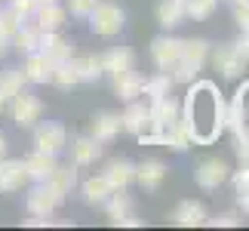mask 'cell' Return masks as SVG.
I'll return each mask as SVG.
<instances>
[{"instance_id": "1", "label": "cell", "mask_w": 249, "mask_h": 231, "mask_svg": "<svg viewBox=\"0 0 249 231\" xmlns=\"http://www.w3.org/2000/svg\"><path fill=\"white\" fill-rule=\"evenodd\" d=\"M185 123L191 142L197 145H209L218 139V133L225 130V102L215 93L213 83H200L188 93L185 102V114H178Z\"/></svg>"}, {"instance_id": "2", "label": "cell", "mask_w": 249, "mask_h": 231, "mask_svg": "<svg viewBox=\"0 0 249 231\" xmlns=\"http://www.w3.org/2000/svg\"><path fill=\"white\" fill-rule=\"evenodd\" d=\"M206 56H209V43L203 37H191V40H181V50H178V59L172 65V83H194L197 74L203 71L206 65Z\"/></svg>"}, {"instance_id": "3", "label": "cell", "mask_w": 249, "mask_h": 231, "mask_svg": "<svg viewBox=\"0 0 249 231\" xmlns=\"http://www.w3.org/2000/svg\"><path fill=\"white\" fill-rule=\"evenodd\" d=\"M86 19H89L92 34H99V37H114V34L123 31V25H126V13H123L117 3H108V0H99Z\"/></svg>"}, {"instance_id": "4", "label": "cell", "mask_w": 249, "mask_h": 231, "mask_svg": "<svg viewBox=\"0 0 249 231\" xmlns=\"http://www.w3.org/2000/svg\"><path fill=\"white\" fill-rule=\"evenodd\" d=\"M209 62H213V68L225 77V80H237V77L243 74V68H246V56L237 50V43H225V46H215L213 53L206 56Z\"/></svg>"}, {"instance_id": "5", "label": "cell", "mask_w": 249, "mask_h": 231, "mask_svg": "<svg viewBox=\"0 0 249 231\" xmlns=\"http://www.w3.org/2000/svg\"><path fill=\"white\" fill-rule=\"evenodd\" d=\"M62 204H65V194H62V191H55L50 182H34V191L28 194V213H31V216L50 219Z\"/></svg>"}, {"instance_id": "6", "label": "cell", "mask_w": 249, "mask_h": 231, "mask_svg": "<svg viewBox=\"0 0 249 231\" xmlns=\"http://www.w3.org/2000/svg\"><path fill=\"white\" fill-rule=\"evenodd\" d=\"M68 148V133H65L62 123H55V120H46L40 123V127L34 130V151L37 154H59Z\"/></svg>"}, {"instance_id": "7", "label": "cell", "mask_w": 249, "mask_h": 231, "mask_svg": "<svg viewBox=\"0 0 249 231\" xmlns=\"http://www.w3.org/2000/svg\"><path fill=\"white\" fill-rule=\"evenodd\" d=\"M9 102H13L9 105V114H13V120L18 127H34V123L43 117V102L37 99V96H31V93H25V90L18 96H13Z\"/></svg>"}, {"instance_id": "8", "label": "cell", "mask_w": 249, "mask_h": 231, "mask_svg": "<svg viewBox=\"0 0 249 231\" xmlns=\"http://www.w3.org/2000/svg\"><path fill=\"white\" fill-rule=\"evenodd\" d=\"M228 176H231V170H228V163L222 157H203L197 163V170H194L197 185L206 188V191H215L218 185H225Z\"/></svg>"}, {"instance_id": "9", "label": "cell", "mask_w": 249, "mask_h": 231, "mask_svg": "<svg viewBox=\"0 0 249 231\" xmlns=\"http://www.w3.org/2000/svg\"><path fill=\"white\" fill-rule=\"evenodd\" d=\"M40 56L55 68V65L74 59V46L65 40V37H59L55 31H40Z\"/></svg>"}, {"instance_id": "10", "label": "cell", "mask_w": 249, "mask_h": 231, "mask_svg": "<svg viewBox=\"0 0 249 231\" xmlns=\"http://www.w3.org/2000/svg\"><path fill=\"white\" fill-rule=\"evenodd\" d=\"M105 213H108V222L111 225H126V228H139L142 222L132 216V200L123 194V191H114V194L105 200Z\"/></svg>"}, {"instance_id": "11", "label": "cell", "mask_w": 249, "mask_h": 231, "mask_svg": "<svg viewBox=\"0 0 249 231\" xmlns=\"http://www.w3.org/2000/svg\"><path fill=\"white\" fill-rule=\"evenodd\" d=\"M178 102L172 99V96H163V99H154L148 105V127H151V133H160L163 127H169L172 120L178 117Z\"/></svg>"}, {"instance_id": "12", "label": "cell", "mask_w": 249, "mask_h": 231, "mask_svg": "<svg viewBox=\"0 0 249 231\" xmlns=\"http://www.w3.org/2000/svg\"><path fill=\"white\" fill-rule=\"evenodd\" d=\"M102 179L111 185V191H126L132 185V179H136V163L129 160H108V167L102 170Z\"/></svg>"}, {"instance_id": "13", "label": "cell", "mask_w": 249, "mask_h": 231, "mask_svg": "<svg viewBox=\"0 0 249 231\" xmlns=\"http://www.w3.org/2000/svg\"><path fill=\"white\" fill-rule=\"evenodd\" d=\"M28 185V173H25V160H0V191L3 194H13V191H22Z\"/></svg>"}, {"instance_id": "14", "label": "cell", "mask_w": 249, "mask_h": 231, "mask_svg": "<svg viewBox=\"0 0 249 231\" xmlns=\"http://www.w3.org/2000/svg\"><path fill=\"white\" fill-rule=\"evenodd\" d=\"M178 50H181V40L178 37H154V43H151V59L160 71H169L172 65L178 59Z\"/></svg>"}, {"instance_id": "15", "label": "cell", "mask_w": 249, "mask_h": 231, "mask_svg": "<svg viewBox=\"0 0 249 231\" xmlns=\"http://www.w3.org/2000/svg\"><path fill=\"white\" fill-rule=\"evenodd\" d=\"M31 19H34V25L40 28V31H59L65 25V19H68V9L59 6V0H55V3H37Z\"/></svg>"}, {"instance_id": "16", "label": "cell", "mask_w": 249, "mask_h": 231, "mask_svg": "<svg viewBox=\"0 0 249 231\" xmlns=\"http://www.w3.org/2000/svg\"><path fill=\"white\" fill-rule=\"evenodd\" d=\"M120 130H123L120 114H111V111L95 114L92 123H89V136H92V139H99L102 145H105V142H114V139L120 136Z\"/></svg>"}, {"instance_id": "17", "label": "cell", "mask_w": 249, "mask_h": 231, "mask_svg": "<svg viewBox=\"0 0 249 231\" xmlns=\"http://www.w3.org/2000/svg\"><path fill=\"white\" fill-rule=\"evenodd\" d=\"M102 157V142L92 136H80L71 142V163L74 167H92Z\"/></svg>"}, {"instance_id": "18", "label": "cell", "mask_w": 249, "mask_h": 231, "mask_svg": "<svg viewBox=\"0 0 249 231\" xmlns=\"http://www.w3.org/2000/svg\"><path fill=\"white\" fill-rule=\"evenodd\" d=\"M163 179H166V163L163 160H145L136 167V179L132 182H139L145 191H157L163 185Z\"/></svg>"}, {"instance_id": "19", "label": "cell", "mask_w": 249, "mask_h": 231, "mask_svg": "<svg viewBox=\"0 0 249 231\" xmlns=\"http://www.w3.org/2000/svg\"><path fill=\"white\" fill-rule=\"evenodd\" d=\"M111 83H114V96L123 99V102H132L136 96H142V74L136 68H126V71L114 74Z\"/></svg>"}, {"instance_id": "20", "label": "cell", "mask_w": 249, "mask_h": 231, "mask_svg": "<svg viewBox=\"0 0 249 231\" xmlns=\"http://www.w3.org/2000/svg\"><path fill=\"white\" fill-rule=\"evenodd\" d=\"M172 222L181 228H197L206 225V207L197 204V200H181V204L172 210Z\"/></svg>"}, {"instance_id": "21", "label": "cell", "mask_w": 249, "mask_h": 231, "mask_svg": "<svg viewBox=\"0 0 249 231\" xmlns=\"http://www.w3.org/2000/svg\"><path fill=\"white\" fill-rule=\"evenodd\" d=\"M99 62H102V74L114 77V74L132 68V65H136V56H132V50H126V46H114V50L99 56Z\"/></svg>"}, {"instance_id": "22", "label": "cell", "mask_w": 249, "mask_h": 231, "mask_svg": "<svg viewBox=\"0 0 249 231\" xmlns=\"http://www.w3.org/2000/svg\"><path fill=\"white\" fill-rule=\"evenodd\" d=\"M154 136H157V145H166L172 151H185L191 145V136H188L185 123H181V117H176L169 127H163L160 133H154Z\"/></svg>"}, {"instance_id": "23", "label": "cell", "mask_w": 249, "mask_h": 231, "mask_svg": "<svg viewBox=\"0 0 249 231\" xmlns=\"http://www.w3.org/2000/svg\"><path fill=\"white\" fill-rule=\"evenodd\" d=\"M9 46H16L18 53H25V56H31V53H40V28L37 25H18L16 28V34L9 37Z\"/></svg>"}, {"instance_id": "24", "label": "cell", "mask_w": 249, "mask_h": 231, "mask_svg": "<svg viewBox=\"0 0 249 231\" xmlns=\"http://www.w3.org/2000/svg\"><path fill=\"white\" fill-rule=\"evenodd\" d=\"M120 123H123V130H126V133H132V136L145 133V130H148V105L132 99V102L126 105V111L120 114Z\"/></svg>"}, {"instance_id": "25", "label": "cell", "mask_w": 249, "mask_h": 231, "mask_svg": "<svg viewBox=\"0 0 249 231\" xmlns=\"http://www.w3.org/2000/svg\"><path fill=\"white\" fill-rule=\"evenodd\" d=\"M59 167V163H55V157L53 154H31V157L25 160V173H28V182H46L53 176V170Z\"/></svg>"}, {"instance_id": "26", "label": "cell", "mask_w": 249, "mask_h": 231, "mask_svg": "<svg viewBox=\"0 0 249 231\" xmlns=\"http://www.w3.org/2000/svg\"><path fill=\"white\" fill-rule=\"evenodd\" d=\"M80 194H83V200H86L89 207H102L105 200L114 194V191H111V185H108L102 176H92V179H86L83 185H80Z\"/></svg>"}, {"instance_id": "27", "label": "cell", "mask_w": 249, "mask_h": 231, "mask_svg": "<svg viewBox=\"0 0 249 231\" xmlns=\"http://www.w3.org/2000/svg\"><path fill=\"white\" fill-rule=\"evenodd\" d=\"M22 74H25L28 83H50L53 65L46 62L40 53H31V56H28V62H25V68H22Z\"/></svg>"}, {"instance_id": "28", "label": "cell", "mask_w": 249, "mask_h": 231, "mask_svg": "<svg viewBox=\"0 0 249 231\" xmlns=\"http://www.w3.org/2000/svg\"><path fill=\"white\" fill-rule=\"evenodd\" d=\"M172 86H176V83H172V77H169L166 71H157V74H151L148 80H142V93H145L148 99L154 102V99H163V96H169Z\"/></svg>"}, {"instance_id": "29", "label": "cell", "mask_w": 249, "mask_h": 231, "mask_svg": "<svg viewBox=\"0 0 249 231\" xmlns=\"http://www.w3.org/2000/svg\"><path fill=\"white\" fill-rule=\"evenodd\" d=\"M55 191H62L65 197L74 191V185H77V170H74V163H68V167H55L53 170V176L46 179Z\"/></svg>"}, {"instance_id": "30", "label": "cell", "mask_w": 249, "mask_h": 231, "mask_svg": "<svg viewBox=\"0 0 249 231\" xmlns=\"http://www.w3.org/2000/svg\"><path fill=\"white\" fill-rule=\"evenodd\" d=\"M181 19H185V6L178 3V0H160L157 6V22L163 28H176L181 25Z\"/></svg>"}, {"instance_id": "31", "label": "cell", "mask_w": 249, "mask_h": 231, "mask_svg": "<svg viewBox=\"0 0 249 231\" xmlns=\"http://www.w3.org/2000/svg\"><path fill=\"white\" fill-rule=\"evenodd\" d=\"M22 86H25V74L18 71V68H6V71H0V96L9 102L13 96L22 93Z\"/></svg>"}, {"instance_id": "32", "label": "cell", "mask_w": 249, "mask_h": 231, "mask_svg": "<svg viewBox=\"0 0 249 231\" xmlns=\"http://www.w3.org/2000/svg\"><path fill=\"white\" fill-rule=\"evenodd\" d=\"M74 68H77V77H80L83 83H95L102 77L99 56H83V59H74Z\"/></svg>"}, {"instance_id": "33", "label": "cell", "mask_w": 249, "mask_h": 231, "mask_svg": "<svg viewBox=\"0 0 249 231\" xmlns=\"http://www.w3.org/2000/svg\"><path fill=\"white\" fill-rule=\"evenodd\" d=\"M50 83L62 86V90H71L74 83H80L77 68H74V59H71V62H62V65H55V68H53V77H50Z\"/></svg>"}, {"instance_id": "34", "label": "cell", "mask_w": 249, "mask_h": 231, "mask_svg": "<svg viewBox=\"0 0 249 231\" xmlns=\"http://www.w3.org/2000/svg\"><path fill=\"white\" fill-rule=\"evenodd\" d=\"M215 6H218V0H188V3H185V16H191V19H209L215 13Z\"/></svg>"}, {"instance_id": "35", "label": "cell", "mask_w": 249, "mask_h": 231, "mask_svg": "<svg viewBox=\"0 0 249 231\" xmlns=\"http://www.w3.org/2000/svg\"><path fill=\"white\" fill-rule=\"evenodd\" d=\"M6 9H9V13H13V16L18 19V22H28V19L34 16L37 3H34V0H9V3H6Z\"/></svg>"}, {"instance_id": "36", "label": "cell", "mask_w": 249, "mask_h": 231, "mask_svg": "<svg viewBox=\"0 0 249 231\" xmlns=\"http://www.w3.org/2000/svg\"><path fill=\"white\" fill-rule=\"evenodd\" d=\"M18 25H22V22H18V19L9 13V9H0V37H6V40H9V37L16 34Z\"/></svg>"}, {"instance_id": "37", "label": "cell", "mask_w": 249, "mask_h": 231, "mask_svg": "<svg viewBox=\"0 0 249 231\" xmlns=\"http://www.w3.org/2000/svg\"><path fill=\"white\" fill-rule=\"evenodd\" d=\"M95 3L99 0H68V9H71V16H89Z\"/></svg>"}, {"instance_id": "38", "label": "cell", "mask_w": 249, "mask_h": 231, "mask_svg": "<svg viewBox=\"0 0 249 231\" xmlns=\"http://www.w3.org/2000/svg\"><path fill=\"white\" fill-rule=\"evenodd\" d=\"M234 22L240 28H249V0H237L234 3Z\"/></svg>"}, {"instance_id": "39", "label": "cell", "mask_w": 249, "mask_h": 231, "mask_svg": "<svg viewBox=\"0 0 249 231\" xmlns=\"http://www.w3.org/2000/svg\"><path fill=\"white\" fill-rule=\"evenodd\" d=\"M231 182H234V191H249V163H243V167L234 173Z\"/></svg>"}, {"instance_id": "40", "label": "cell", "mask_w": 249, "mask_h": 231, "mask_svg": "<svg viewBox=\"0 0 249 231\" xmlns=\"http://www.w3.org/2000/svg\"><path fill=\"white\" fill-rule=\"evenodd\" d=\"M209 225H215V228H237L240 225V219H237V213H222V216H215V219H206Z\"/></svg>"}, {"instance_id": "41", "label": "cell", "mask_w": 249, "mask_h": 231, "mask_svg": "<svg viewBox=\"0 0 249 231\" xmlns=\"http://www.w3.org/2000/svg\"><path fill=\"white\" fill-rule=\"evenodd\" d=\"M234 43H237V50H240L246 59H249V28H240V37H237Z\"/></svg>"}, {"instance_id": "42", "label": "cell", "mask_w": 249, "mask_h": 231, "mask_svg": "<svg viewBox=\"0 0 249 231\" xmlns=\"http://www.w3.org/2000/svg\"><path fill=\"white\" fill-rule=\"evenodd\" d=\"M237 207L249 216V191H237Z\"/></svg>"}, {"instance_id": "43", "label": "cell", "mask_w": 249, "mask_h": 231, "mask_svg": "<svg viewBox=\"0 0 249 231\" xmlns=\"http://www.w3.org/2000/svg\"><path fill=\"white\" fill-rule=\"evenodd\" d=\"M25 225H28V228H40V225H50V219H43V216H34V219H28Z\"/></svg>"}, {"instance_id": "44", "label": "cell", "mask_w": 249, "mask_h": 231, "mask_svg": "<svg viewBox=\"0 0 249 231\" xmlns=\"http://www.w3.org/2000/svg\"><path fill=\"white\" fill-rule=\"evenodd\" d=\"M3 157H6V136L0 133V160H3Z\"/></svg>"}, {"instance_id": "45", "label": "cell", "mask_w": 249, "mask_h": 231, "mask_svg": "<svg viewBox=\"0 0 249 231\" xmlns=\"http://www.w3.org/2000/svg\"><path fill=\"white\" fill-rule=\"evenodd\" d=\"M6 50H9V40H6V37H0V59L6 56Z\"/></svg>"}, {"instance_id": "46", "label": "cell", "mask_w": 249, "mask_h": 231, "mask_svg": "<svg viewBox=\"0 0 249 231\" xmlns=\"http://www.w3.org/2000/svg\"><path fill=\"white\" fill-rule=\"evenodd\" d=\"M6 108V99H3V96H0V111H3Z\"/></svg>"}, {"instance_id": "47", "label": "cell", "mask_w": 249, "mask_h": 231, "mask_svg": "<svg viewBox=\"0 0 249 231\" xmlns=\"http://www.w3.org/2000/svg\"><path fill=\"white\" fill-rule=\"evenodd\" d=\"M34 3H55V0H34Z\"/></svg>"}]
</instances>
